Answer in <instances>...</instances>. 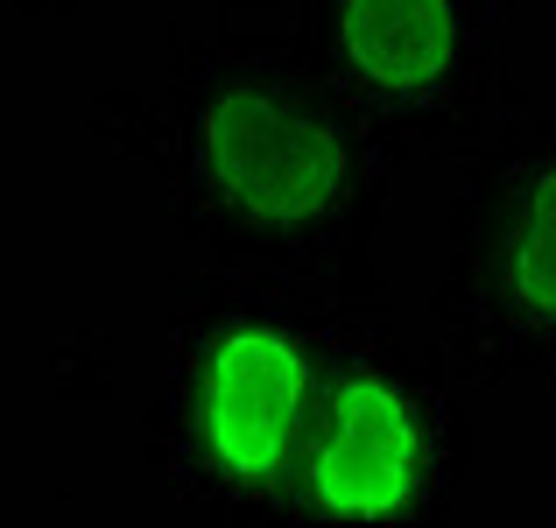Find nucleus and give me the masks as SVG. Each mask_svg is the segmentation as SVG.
I'll return each mask as SVG.
<instances>
[{
	"instance_id": "obj_3",
	"label": "nucleus",
	"mask_w": 556,
	"mask_h": 528,
	"mask_svg": "<svg viewBox=\"0 0 556 528\" xmlns=\"http://www.w3.org/2000/svg\"><path fill=\"white\" fill-rule=\"evenodd\" d=\"M422 487V423L380 374H353L325 408L311 458V501L339 521H388Z\"/></svg>"
},
{
	"instance_id": "obj_5",
	"label": "nucleus",
	"mask_w": 556,
	"mask_h": 528,
	"mask_svg": "<svg viewBox=\"0 0 556 528\" xmlns=\"http://www.w3.org/2000/svg\"><path fill=\"white\" fill-rule=\"evenodd\" d=\"M501 282L529 325H556V169L535 176L501 254Z\"/></svg>"
},
{
	"instance_id": "obj_1",
	"label": "nucleus",
	"mask_w": 556,
	"mask_h": 528,
	"mask_svg": "<svg viewBox=\"0 0 556 528\" xmlns=\"http://www.w3.org/2000/svg\"><path fill=\"white\" fill-rule=\"evenodd\" d=\"M198 176L218 204L261 226H311L345 204L339 135L275 85H232L204 106Z\"/></svg>"
},
{
	"instance_id": "obj_4",
	"label": "nucleus",
	"mask_w": 556,
	"mask_h": 528,
	"mask_svg": "<svg viewBox=\"0 0 556 528\" xmlns=\"http://www.w3.org/2000/svg\"><path fill=\"white\" fill-rule=\"evenodd\" d=\"M339 50L380 99H430L458 71V0H339Z\"/></svg>"
},
{
	"instance_id": "obj_2",
	"label": "nucleus",
	"mask_w": 556,
	"mask_h": 528,
	"mask_svg": "<svg viewBox=\"0 0 556 528\" xmlns=\"http://www.w3.org/2000/svg\"><path fill=\"white\" fill-rule=\"evenodd\" d=\"M303 394H311V366L303 352L268 325L226 331L198 366V444L218 473L268 487L282 465L296 458L303 437Z\"/></svg>"
}]
</instances>
